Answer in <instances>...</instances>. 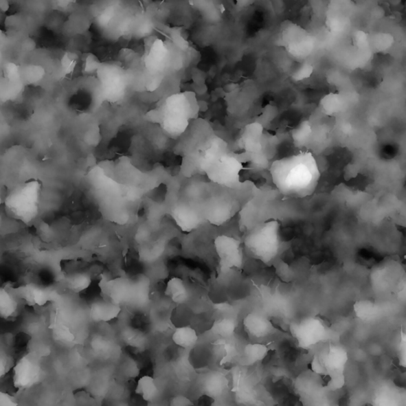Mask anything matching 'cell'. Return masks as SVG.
<instances>
[{
	"mask_svg": "<svg viewBox=\"0 0 406 406\" xmlns=\"http://www.w3.org/2000/svg\"><path fill=\"white\" fill-rule=\"evenodd\" d=\"M272 182L289 199H305L315 192L320 173L311 161H292L277 164L271 169Z\"/></svg>",
	"mask_w": 406,
	"mask_h": 406,
	"instance_id": "1",
	"label": "cell"
},
{
	"mask_svg": "<svg viewBox=\"0 0 406 406\" xmlns=\"http://www.w3.org/2000/svg\"><path fill=\"white\" fill-rule=\"evenodd\" d=\"M290 244L282 238L278 220L270 219L254 226L245 236L244 250L251 258L265 265H273Z\"/></svg>",
	"mask_w": 406,
	"mask_h": 406,
	"instance_id": "2",
	"label": "cell"
},
{
	"mask_svg": "<svg viewBox=\"0 0 406 406\" xmlns=\"http://www.w3.org/2000/svg\"><path fill=\"white\" fill-rule=\"evenodd\" d=\"M348 353L341 344L332 341L324 343L312 359L311 371L318 375L332 392L344 387Z\"/></svg>",
	"mask_w": 406,
	"mask_h": 406,
	"instance_id": "3",
	"label": "cell"
},
{
	"mask_svg": "<svg viewBox=\"0 0 406 406\" xmlns=\"http://www.w3.org/2000/svg\"><path fill=\"white\" fill-rule=\"evenodd\" d=\"M42 202V185L30 181L9 191L3 199L5 212L9 218L30 225L38 217Z\"/></svg>",
	"mask_w": 406,
	"mask_h": 406,
	"instance_id": "4",
	"label": "cell"
},
{
	"mask_svg": "<svg viewBox=\"0 0 406 406\" xmlns=\"http://www.w3.org/2000/svg\"><path fill=\"white\" fill-rule=\"evenodd\" d=\"M290 330L297 347L309 349L331 341L332 332L327 324L317 316H309L291 324Z\"/></svg>",
	"mask_w": 406,
	"mask_h": 406,
	"instance_id": "5",
	"label": "cell"
},
{
	"mask_svg": "<svg viewBox=\"0 0 406 406\" xmlns=\"http://www.w3.org/2000/svg\"><path fill=\"white\" fill-rule=\"evenodd\" d=\"M295 390L302 406H332L331 390L311 370L297 377Z\"/></svg>",
	"mask_w": 406,
	"mask_h": 406,
	"instance_id": "6",
	"label": "cell"
},
{
	"mask_svg": "<svg viewBox=\"0 0 406 406\" xmlns=\"http://www.w3.org/2000/svg\"><path fill=\"white\" fill-rule=\"evenodd\" d=\"M214 249L223 271L240 270L245 264L243 243L234 236L219 235L214 239Z\"/></svg>",
	"mask_w": 406,
	"mask_h": 406,
	"instance_id": "7",
	"label": "cell"
},
{
	"mask_svg": "<svg viewBox=\"0 0 406 406\" xmlns=\"http://www.w3.org/2000/svg\"><path fill=\"white\" fill-rule=\"evenodd\" d=\"M13 383L15 388L27 390L42 381L43 370L41 357L34 352H29L14 365Z\"/></svg>",
	"mask_w": 406,
	"mask_h": 406,
	"instance_id": "8",
	"label": "cell"
},
{
	"mask_svg": "<svg viewBox=\"0 0 406 406\" xmlns=\"http://www.w3.org/2000/svg\"><path fill=\"white\" fill-rule=\"evenodd\" d=\"M238 208V202L232 197H214L205 205L203 218L214 225H223L234 217Z\"/></svg>",
	"mask_w": 406,
	"mask_h": 406,
	"instance_id": "9",
	"label": "cell"
},
{
	"mask_svg": "<svg viewBox=\"0 0 406 406\" xmlns=\"http://www.w3.org/2000/svg\"><path fill=\"white\" fill-rule=\"evenodd\" d=\"M372 406H406L405 390L392 380H383L374 388Z\"/></svg>",
	"mask_w": 406,
	"mask_h": 406,
	"instance_id": "10",
	"label": "cell"
},
{
	"mask_svg": "<svg viewBox=\"0 0 406 406\" xmlns=\"http://www.w3.org/2000/svg\"><path fill=\"white\" fill-rule=\"evenodd\" d=\"M172 216L174 223L185 233H191L199 227L203 220V213L188 203H179L173 207Z\"/></svg>",
	"mask_w": 406,
	"mask_h": 406,
	"instance_id": "11",
	"label": "cell"
},
{
	"mask_svg": "<svg viewBox=\"0 0 406 406\" xmlns=\"http://www.w3.org/2000/svg\"><path fill=\"white\" fill-rule=\"evenodd\" d=\"M244 327L251 337L260 340L270 337L277 332L270 318L259 311L251 312L245 317Z\"/></svg>",
	"mask_w": 406,
	"mask_h": 406,
	"instance_id": "12",
	"label": "cell"
},
{
	"mask_svg": "<svg viewBox=\"0 0 406 406\" xmlns=\"http://www.w3.org/2000/svg\"><path fill=\"white\" fill-rule=\"evenodd\" d=\"M104 300L120 306L133 297V282L125 278H117L104 282L101 285Z\"/></svg>",
	"mask_w": 406,
	"mask_h": 406,
	"instance_id": "13",
	"label": "cell"
},
{
	"mask_svg": "<svg viewBox=\"0 0 406 406\" xmlns=\"http://www.w3.org/2000/svg\"><path fill=\"white\" fill-rule=\"evenodd\" d=\"M120 306L102 300L92 305L91 315L92 319L95 322H106L115 319L120 315Z\"/></svg>",
	"mask_w": 406,
	"mask_h": 406,
	"instance_id": "14",
	"label": "cell"
},
{
	"mask_svg": "<svg viewBox=\"0 0 406 406\" xmlns=\"http://www.w3.org/2000/svg\"><path fill=\"white\" fill-rule=\"evenodd\" d=\"M166 295L179 305L186 303L190 297L188 287L182 279L174 277L167 282Z\"/></svg>",
	"mask_w": 406,
	"mask_h": 406,
	"instance_id": "15",
	"label": "cell"
},
{
	"mask_svg": "<svg viewBox=\"0 0 406 406\" xmlns=\"http://www.w3.org/2000/svg\"><path fill=\"white\" fill-rule=\"evenodd\" d=\"M172 338L174 344L183 349L193 348L199 341L197 332L190 326L177 328Z\"/></svg>",
	"mask_w": 406,
	"mask_h": 406,
	"instance_id": "16",
	"label": "cell"
},
{
	"mask_svg": "<svg viewBox=\"0 0 406 406\" xmlns=\"http://www.w3.org/2000/svg\"><path fill=\"white\" fill-rule=\"evenodd\" d=\"M135 392L146 402H154L160 395L155 381L152 377L144 376L138 380Z\"/></svg>",
	"mask_w": 406,
	"mask_h": 406,
	"instance_id": "17",
	"label": "cell"
},
{
	"mask_svg": "<svg viewBox=\"0 0 406 406\" xmlns=\"http://www.w3.org/2000/svg\"><path fill=\"white\" fill-rule=\"evenodd\" d=\"M91 282L90 274L87 272H79L70 277L69 284L71 290L80 292L89 289Z\"/></svg>",
	"mask_w": 406,
	"mask_h": 406,
	"instance_id": "18",
	"label": "cell"
},
{
	"mask_svg": "<svg viewBox=\"0 0 406 406\" xmlns=\"http://www.w3.org/2000/svg\"><path fill=\"white\" fill-rule=\"evenodd\" d=\"M235 324L234 320L225 318V319L218 321L214 324L213 330L223 337L231 335L234 331Z\"/></svg>",
	"mask_w": 406,
	"mask_h": 406,
	"instance_id": "19",
	"label": "cell"
},
{
	"mask_svg": "<svg viewBox=\"0 0 406 406\" xmlns=\"http://www.w3.org/2000/svg\"><path fill=\"white\" fill-rule=\"evenodd\" d=\"M13 367L14 361L12 357L7 352L0 350V379H2Z\"/></svg>",
	"mask_w": 406,
	"mask_h": 406,
	"instance_id": "20",
	"label": "cell"
},
{
	"mask_svg": "<svg viewBox=\"0 0 406 406\" xmlns=\"http://www.w3.org/2000/svg\"><path fill=\"white\" fill-rule=\"evenodd\" d=\"M0 406H19L13 396L0 392Z\"/></svg>",
	"mask_w": 406,
	"mask_h": 406,
	"instance_id": "21",
	"label": "cell"
},
{
	"mask_svg": "<svg viewBox=\"0 0 406 406\" xmlns=\"http://www.w3.org/2000/svg\"><path fill=\"white\" fill-rule=\"evenodd\" d=\"M170 406H194V403L183 395H178L172 398Z\"/></svg>",
	"mask_w": 406,
	"mask_h": 406,
	"instance_id": "22",
	"label": "cell"
},
{
	"mask_svg": "<svg viewBox=\"0 0 406 406\" xmlns=\"http://www.w3.org/2000/svg\"><path fill=\"white\" fill-rule=\"evenodd\" d=\"M1 203H2V202H1V199H0V205H1Z\"/></svg>",
	"mask_w": 406,
	"mask_h": 406,
	"instance_id": "23",
	"label": "cell"
}]
</instances>
